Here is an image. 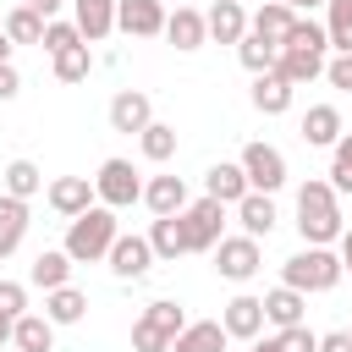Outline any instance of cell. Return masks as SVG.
Masks as SVG:
<instances>
[{
    "label": "cell",
    "instance_id": "33",
    "mask_svg": "<svg viewBox=\"0 0 352 352\" xmlns=\"http://www.w3.org/2000/svg\"><path fill=\"white\" fill-rule=\"evenodd\" d=\"M138 148H143V160L165 165V160L176 154V126H165V121H148V126L138 132Z\"/></svg>",
    "mask_w": 352,
    "mask_h": 352
},
{
    "label": "cell",
    "instance_id": "15",
    "mask_svg": "<svg viewBox=\"0 0 352 352\" xmlns=\"http://www.w3.org/2000/svg\"><path fill=\"white\" fill-rule=\"evenodd\" d=\"M148 121H154V104H148L143 88H121V94L110 99V126H116V132H143Z\"/></svg>",
    "mask_w": 352,
    "mask_h": 352
},
{
    "label": "cell",
    "instance_id": "39",
    "mask_svg": "<svg viewBox=\"0 0 352 352\" xmlns=\"http://www.w3.org/2000/svg\"><path fill=\"white\" fill-rule=\"evenodd\" d=\"M77 44H82L77 22H50V28H44V50H50V55H60V50H77Z\"/></svg>",
    "mask_w": 352,
    "mask_h": 352
},
{
    "label": "cell",
    "instance_id": "1",
    "mask_svg": "<svg viewBox=\"0 0 352 352\" xmlns=\"http://www.w3.org/2000/svg\"><path fill=\"white\" fill-rule=\"evenodd\" d=\"M324 50H330V33L319 28V22H308V16H297L292 22V33L280 38V60H275V72L297 88V82H314L319 72H324Z\"/></svg>",
    "mask_w": 352,
    "mask_h": 352
},
{
    "label": "cell",
    "instance_id": "37",
    "mask_svg": "<svg viewBox=\"0 0 352 352\" xmlns=\"http://www.w3.org/2000/svg\"><path fill=\"white\" fill-rule=\"evenodd\" d=\"M330 187L352 192V132H341V143L330 148Z\"/></svg>",
    "mask_w": 352,
    "mask_h": 352
},
{
    "label": "cell",
    "instance_id": "30",
    "mask_svg": "<svg viewBox=\"0 0 352 352\" xmlns=\"http://www.w3.org/2000/svg\"><path fill=\"white\" fill-rule=\"evenodd\" d=\"M11 346H16V352H50V346H55V324H50L44 314H22Z\"/></svg>",
    "mask_w": 352,
    "mask_h": 352
},
{
    "label": "cell",
    "instance_id": "46",
    "mask_svg": "<svg viewBox=\"0 0 352 352\" xmlns=\"http://www.w3.org/2000/svg\"><path fill=\"white\" fill-rule=\"evenodd\" d=\"M11 336H16V319H6V314H0V346H6Z\"/></svg>",
    "mask_w": 352,
    "mask_h": 352
},
{
    "label": "cell",
    "instance_id": "41",
    "mask_svg": "<svg viewBox=\"0 0 352 352\" xmlns=\"http://www.w3.org/2000/svg\"><path fill=\"white\" fill-rule=\"evenodd\" d=\"M324 77H330V88L352 94V55H336V60H324Z\"/></svg>",
    "mask_w": 352,
    "mask_h": 352
},
{
    "label": "cell",
    "instance_id": "26",
    "mask_svg": "<svg viewBox=\"0 0 352 352\" xmlns=\"http://www.w3.org/2000/svg\"><path fill=\"white\" fill-rule=\"evenodd\" d=\"M226 324L220 319H198V324H187L176 341H170V352H226Z\"/></svg>",
    "mask_w": 352,
    "mask_h": 352
},
{
    "label": "cell",
    "instance_id": "17",
    "mask_svg": "<svg viewBox=\"0 0 352 352\" xmlns=\"http://www.w3.org/2000/svg\"><path fill=\"white\" fill-rule=\"evenodd\" d=\"M341 110L336 104H308V116H302V143L308 148H336L341 143Z\"/></svg>",
    "mask_w": 352,
    "mask_h": 352
},
{
    "label": "cell",
    "instance_id": "10",
    "mask_svg": "<svg viewBox=\"0 0 352 352\" xmlns=\"http://www.w3.org/2000/svg\"><path fill=\"white\" fill-rule=\"evenodd\" d=\"M116 28L126 38H154L165 33V0H121L116 6Z\"/></svg>",
    "mask_w": 352,
    "mask_h": 352
},
{
    "label": "cell",
    "instance_id": "12",
    "mask_svg": "<svg viewBox=\"0 0 352 352\" xmlns=\"http://www.w3.org/2000/svg\"><path fill=\"white\" fill-rule=\"evenodd\" d=\"M148 270H154L148 236H116V248H110V275H116V280H143Z\"/></svg>",
    "mask_w": 352,
    "mask_h": 352
},
{
    "label": "cell",
    "instance_id": "48",
    "mask_svg": "<svg viewBox=\"0 0 352 352\" xmlns=\"http://www.w3.org/2000/svg\"><path fill=\"white\" fill-rule=\"evenodd\" d=\"M253 352H275V336L270 341H253Z\"/></svg>",
    "mask_w": 352,
    "mask_h": 352
},
{
    "label": "cell",
    "instance_id": "47",
    "mask_svg": "<svg viewBox=\"0 0 352 352\" xmlns=\"http://www.w3.org/2000/svg\"><path fill=\"white\" fill-rule=\"evenodd\" d=\"M280 6H292V11H314V6H324V0H280Z\"/></svg>",
    "mask_w": 352,
    "mask_h": 352
},
{
    "label": "cell",
    "instance_id": "45",
    "mask_svg": "<svg viewBox=\"0 0 352 352\" xmlns=\"http://www.w3.org/2000/svg\"><path fill=\"white\" fill-rule=\"evenodd\" d=\"M341 270L352 275V231H341Z\"/></svg>",
    "mask_w": 352,
    "mask_h": 352
},
{
    "label": "cell",
    "instance_id": "42",
    "mask_svg": "<svg viewBox=\"0 0 352 352\" xmlns=\"http://www.w3.org/2000/svg\"><path fill=\"white\" fill-rule=\"evenodd\" d=\"M16 94H22V77H16V66H11V60H0V104H6V99H16Z\"/></svg>",
    "mask_w": 352,
    "mask_h": 352
},
{
    "label": "cell",
    "instance_id": "4",
    "mask_svg": "<svg viewBox=\"0 0 352 352\" xmlns=\"http://www.w3.org/2000/svg\"><path fill=\"white\" fill-rule=\"evenodd\" d=\"M346 270H341V253H330V248H302V253H292L286 264H280V286H292V292H330L336 280H341Z\"/></svg>",
    "mask_w": 352,
    "mask_h": 352
},
{
    "label": "cell",
    "instance_id": "13",
    "mask_svg": "<svg viewBox=\"0 0 352 352\" xmlns=\"http://www.w3.org/2000/svg\"><path fill=\"white\" fill-rule=\"evenodd\" d=\"M220 324H226L231 341H258V330L270 324V319H264V297H231V302L220 308Z\"/></svg>",
    "mask_w": 352,
    "mask_h": 352
},
{
    "label": "cell",
    "instance_id": "11",
    "mask_svg": "<svg viewBox=\"0 0 352 352\" xmlns=\"http://www.w3.org/2000/svg\"><path fill=\"white\" fill-rule=\"evenodd\" d=\"M94 204H99V192H94L88 176H55V182H50V209H55V214L77 220V214H88Z\"/></svg>",
    "mask_w": 352,
    "mask_h": 352
},
{
    "label": "cell",
    "instance_id": "49",
    "mask_svg": "<svg viewBox=\"0 0 352 352\" xmlns=\"http://www.w3.org/2000/svg\"><path fill=\"white\" fill-rule=\"evenodd\" d=\"M346 336H352V330H346Z\"/></svg>",
    "mask_w": 352,
    "mask_h": 352
},
{
    "label": "cell",
    "instance_id": "9",
    "mask_svg": "<svg viewBox=\"0 0 352 352\" xmlns=\"http://www.w3.org/2000/svg\"><path fill=\"white\" fill-rule=\"evenodd\" d=\"M258 264H264V253H258V242L253 236H220V248H214V270H220V280H253L258 275Z\"/></svg>",
    "mask_w": 352,
    "mask_h": 352
},
{
    "label": "cell",
    "instance_id": "38",
    "mask_svg": "<svg viewBox=\"0 0 352 352\" xmlns=\"http://www.w3.org/2000/svg\"><path fill=\"white\" fill-rule=\"evenodd\" d=\"M275 352H319V336L308 324H292V330H275Z\"/></svg>",
    "mask_w": 352,
    "mask_h": 352
},
{
    "label": "cell",
    "instance_id": "43",
    "mask_svg": "<svg viewBox=\"0 0 352 352\" xmlns=\"http://www.w3.org/2000/svg\"><path fill=\"white\" fill-rule=\"evenodd\" d=\"M319 352H352V336L346 330H330V336H319Z\"/></svg>",
    "mask_w": 352,
    "mask_h": 352
},
{
    "label": "cell",
    "instance_id": "19",
    "mask_svg": "<svg viewBox=\"0 0 352 352\" xmlns=\"http://www.w3.org/2000/svg\"><path fill=\"white\" fill-rule=\"evenodd\" d=\"M28 280H33L38 292H60V286H72V253H66V248H44V253L28 264Z\"/></svg>",
    "mask_w": 352,
    "mask_h": 352
},
{
    "label": "cell",
    "instance_id": "25",
    "mask_svg": "<svg viewBox=\"0 0 352 352\" xmlns=\"http://www.w3.org/2000/svg\"><path fill=\"white\" fill-rule=\"evenodd\" d=\"M302 308H308V297H302V292H292V286H275V292H264V319H270L275 330H292V324H302Z\"/></svg>",
    "mask_w": 352,
    "mask_h": 352
},
{
    "label": "cell",
    "instance_id": "44",
    "mask_svg": "<svg viewBox=\"0 0 352 352\" xmlns=\"http://www.w3.org/2000/svg\"><path fill=\"white\" fill-rule=\"evenodd\" d=\"M22 6H28V11H38V16H44V22H55V11H60V6H66V0H22Z\"/></svg>",
    "mask_w": 352,
    "mask_h": 352
},
{
    "label": "cell",
    "instance_id": "32",
    "mask_svg": "<svg viewBox=\"0 0 352 352\" xmlns=\"http://www.w3.org/2000/svg\"><path fill=\"white\" fill-rule=\"evenodd\" d=\"M236 55H242V66H248L253 77H264V72H275V60H280V44H270V38L248 33V38L236 44Z\"/></svg>",
    "mask_w": 352,
    "mask_h": 352
},
{
    "label": "cell",
    "instance_id": "36",
    "mask_svg": "<svg viewBox=\"0 0 352 352\" xmlns=\"http://www.w3.org/2000/svg\"><path fill=\"white\" fill-rule=\"evenodd\" d=\"M50 60H55V77H60V82H82V77H88V66H94L88 44H77V50H60V55H50Z\"/></svg>",
    "mask_w": 352,
    "mask_h": 352
},
{
    "label": "cell",
    "instance_id": "24",
    "mask_svg": "<svg viewBox=\"0 0 352 352\" xmlns=\"http://www.w3.org/2000/svg\"><path fill=\"white\" fill-rule=\"evenodd\" d=\"M148 248H154V258L176 264V258L187 253V231H182V214H160V220L148 226Z\"/></svg>",
    "mask_w": 352,
    "mask_h": 352
},
{
    "label": "cell",
    "instance_id": "23",
    "mask_svg": "<svg viewBox=\"0 0 352 352\" xmlns=\"http://www.w3.org/2000/svg\"><path fill=\"white\" fill-rule=\"evenodd\" d=\"M292 22H297V11H292V6H280V0H264V6L248 16V33H258V38L280 44V38L292 33Z\"/></svg>",
    "mask_w": 352,
    "mask_h": 352
},
{
    "label": "cell",
    "instance_id": "18",
    "mask_svg": "<svg viewBox=\"0 0 352 352\" xmlns=\"http://www.w3.org/2000/svg\"><path fill=\"white\" fill-rule=\"evenodd\" d=\"M253 187H248V170L242 165H209V176H204V198H214V204H242Z\"/></svg>",
    "mask_w": 352,
    "mask_h": 352
},
{
    "label": "cell",
    "instance_id": "7",
    "mask_svg": "<svg viewBox=\"0 0 352 352\" xmlns=\"http://www.w3.org/2000/svg\"><path fill=\"white\" fill-rule=\"evenodd\" d=\"M94 192H99L104 209H132V204L143 198V182H138L132 160H104L99 176H94Z\"/></svg>",
    "mask_w": 352,
    "mask_h": 352
},
{
    "label": "cell",
    "instance_id": "21",
    "mask_svg": "<svg viewBox=\"0 0 352 352\" xmlns=\"http://www.w3.org/2000/svg\"><path fill=\"white\" fill-rule=\"evenodd\" d=\"M165 38H170L176 50H198V44L209 38V22H204V11H192V6H176V11L165 16Z\"/></svg>",
    "mask_w": 352,
    "mask_h": 352
},
{
    "label": "cell",
    "instance_id": "16",
    "mask_svg": "<svg viewBox=\"0 0 352 352\" xmlns=\"http://www.w3.org/2000/svg\"><path fill=\"white\" fill-rule=\"evenodd\" d=\"M204 22H209V38H214V44H242V38H248V11H242V0H214Z\"/></svg>",
    "mask_w": 352,
    "mask_h": 352
},
{
    "label": "cell",
    "instance_id": "22",
    "mask_svg": "<svg viewBox=\"0 0 352 352\" xmlns=\"http://www.w3.org/2000/svg\"><path fill=\"white\" fill-rule=\"evenodd\" d=\"M236 220H242V236H253V242H258V236H270V231H275V220H280V214H275V198H270V192H248V198L236 204Z\"/></svg>",
    "mask_w": 352,
    "mask_h": 352
},
{
    "label": "cell",
    "instance_id": "8",
    "mask_svg": "<svg viewBox=\"0 0 352 352\" xmlns=\"http://www.w3.org/2000/svg\"><path fill=\"white\" fill-rule=\"evenodd\" d=\"M236 165L248 170V187H253V192H275V187H286V154L270 148V143H248Z\"/></svg>",
    "mask_w": 352,
    "mask_h": 352
},
{
    "label": "cell",
    "instance_id": "2",
    "mask_svg": "<svg viewBox=\"0 0 352 352\" xmlns=\"http://www.w3.org/2000/svg\"><path fill=\"white\" fill-rule=\"evenodd\" d=\"M297 231L308 248H330L341 242V209H336V187L330 182H302L297 187Z\"/></svg>",
    "mask_w": 352,
    "mask_h": 352
},
{
    "label": "cell",
    "instance_id": "14",
    "mask_svg": "<svg viewBox=\"0 0 352 352\" xmlns=\"http://www.w3.org/2000/svg\"><path fill=\"white\" fill-rule=\"evenodd\" d=\"M116 6L121 0H72V22H77V33H82V44H99V38H110L116 33Z\"/></svg>",
    "mask_w": 352,
    "mask_h": 352
},
{
    "label": "cell",
    "instance_id": "29",
    "mask_svg": "<svg viewBox=\"0 0 352 352\" xmlns=\"http://www.w3.org/2000/svg\"><path fill=\"white\" fill-rule=\"evenodd\" d=\"M88 314V297L77 286H60V292H44V319L50 324H77Z\"/></svg>",
    "mask_w": 352,
    "mask_h": 352
},
{
    "label": "cell",
    "instance_id": "28",
    "mask_svg": "<svg viewBox=\"0 0 352 352\" xmlns=\"http://www.w3.org/2000/svg\"><path fill=\"white\" fill-rule=\"evenodd\" d=\"M22 236H28V204L0 192V258H11L22 248Z\"/></svg>",
    "mask_w": 352,
    "mask_h": 352
},
{
    "label": "cell",
    "instance_id": "34",
    "mask_svg": "<svg viewBox=\"0 0 352 352\" xmlns=\"http://www.w3.org/2000/svg\"><path fill=\"white\" fill-rule=\"evenodd\" d=\"M44 28H50V22H44L38 11H28V6H16V11L6 16V38H11V44H44Z\"/></svg>",
    "mask_w": 352,
    "mask_h": 352
},
{
    "label": "cell",
    "instance_id": "6",
    "mask_svg": "<svg viewBox=\"0 0 352 352\" xmlns=\"http://www.w3.org/2000/svg\"><path fill=\"white\" fill-rule=\"evenodd\" d=\"M220 226H226V204H214V198H192V204L182 209L187 253H214V248H220Z\"/></svg>",
    "mask_w": 352,
    "mask_h": 352
},
{
    "label": "cell",
    "instance_id": "27",
    "mask_svg": "<svg viewBox=\"0 0 352 352\" xmlns=\"http://www.w3.org/2000/svg\"><path fill=\"white\" fill-rule=\"evenodd\" d=\"M253 110H264V116H286V110H292V82H286L280 72L253 77Z\"/></svg>",
    "mask_w": 352,
    "mask_h": 352
},
{
    "label": "cell",
    "instance_id": "31",
    "mask_svg": "<svg viewBox=\"0 0 352 352\" xmlns=\"http://www.w3.org/2000/svg\"><path fill=\"white\" fill-rule=\"evenodd\" d=\"M0 182H6V198H22V204H28V198L44 187V170H38L33 160H11V165L0 170Z\"/></svg>",
    "mask_w": 352,
    "mask_h": 352
},
{
    "label": "cell",
    "instance_id": "35",
    "mask_svg": "<svg viewBox=\"0 0 352 352\" xmlns=\"http://www.w3.org/2000/svg\"><path fill=\"white\" fill-rule=\"evenodd\" d=\"M324 6H330V22H324L330 50L336 55H352V0H324Z\"/></svg>",
    "mask_w": 352,
    "mask_h": 352
},
{
    "label": "cell",
    "instance_id": "20",
    "mask_svg": "<svg viewBox=\"0 0 352 352\" xmlns=\"http://www.w3.org/2000/svg\"><path fill=\"white\" fill-rule=\"evenodd\" d=\"M143 204H148L154 220H160V214H182L192 198H187V182H182V176H154V182H143Z\"/></svg>",
    "mask_w": 352,
    "mask_h": 352
},
{
    "label": "cell",
    "instance_id": "40",
    "mask_svg": "<svg viewBox=\"0 0 352 352\" xmlns=\"http://www.w3.org/2000/svg\"><path fill=\"white\" fill-rule=\"evenodd\" d=\"M0 314L6 319H22L28 314V286L22 280H0Z\"/></svg>",
    "mask_w": 352,
    "mask_h": 352
},
{
    "label": "cell",
    "instance_id": "5",
    "mask_svg": "<svg viewBox=\"0 0 352 352\" xmlns=\"http://www.w3.org/2000/svg\"><path fill=\"white\" fill-rule=\"evenodd\" d=\"M187 330V314H182V302H148L143 314H138V324H132V352H170V341Z\"/></svg>",
    "mask_w": 352,
    "mask_h": 352
},
{
    "label": "cell",
    "instance_id": "3",
    "mask_svg": "<svg viewBox=\"0 0 352 352\" xmlns=\"http://www.w3.org/2000/svg\"><path fill=\"white\" fill-rule=\"evenodd\" d=\"M116 236H121V226H116V209L94 204L88 214H77V220L66 226V253H72V264H94V258H110Z\"/></svg>",
    "mask_w": 352,
    "mask_h": 352
}]
</instances>
